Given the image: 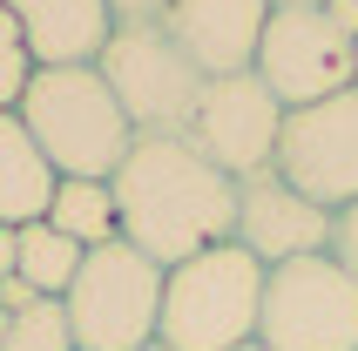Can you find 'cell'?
I'll list each match as a JSON object with an SVG mask.
<instances>
[{
    "instance_id": "obj_1",
    "label": "cell",
    "mask_w": 358,
    "mask_h": 351,
    "mask_svg": "<svg viewBox=\"0 0 358 351\" xmlns=\"http://www.w3.org/2000/svg\"><path fill=\"white\" fill-rule=\"evenodd\" d=\"M108 182H115L122 243H136L162 271L217 243H237V176L203 162L182 136H136Z\"/></svg>"
},
{
    "instance_id": "obj_2",
    "label": "cell",
    "mask_w": 358,
    "mask_h": 351,
    "mask_svg": "<svg viewBox=\"0 0 358 351\" xmlns=\"http://www.w3.org/2000/svg\"><path fill=\"white\" fill-rule=\"evenodd\" d=\"M14 115L27 122V136L55 162V176L108 182L122 169V156L136 149V122L122 115V101L101 81V68H34L14 101Z\"/></svg>"
},
{
    "instance_id": "obj_3",
    "label": "cell",
    "mask_w": 358,
    "mask_h": 351,
    "mask_svg": "<svg viewBox=\"0 0 358 351\" xmlns=\"http://www.w3.org/2000/svg\"><path fill=\"white\" fill-rule=\"evenodd\" d=\"M264 264L243 243H217V250L189 257L162 277V345L169 351H243L257 345L264 317Z\"/></svg>"
},
{
    "instance_id": "obj_4",
    "label": "cell",
    "mask_w": 358,
    "mask_h": 351,
    "mask_svg": "<svg viewBox=\"0 0 358 351\" xmlns=\"http://www.w3.org/2000/svg\"><path fill=\"white\" fill-rule=\"evenodd\" d=\"M162 264L136 250V243H101V250L81 257L75 284L61 297L68 311V331L75 351H142L162 331Z\"/></svg>"
},
{
    "instance_id": "obj_5",
    "label": "cell",
    "mask_w": 358,
    "mask_h": 351,
    "mask_svg": "<svg viewBox=\"0 0 358 351\" xmlns=\"http://www.w3.org/2000/svg\"><path fill=\"white\" fill-rule=\"evenodd\" d=\"M264 351H358V277L338 257H298L264 277Z\"/></svg>"
},
{
    "instance_id": "obj_6",
    "label": "cell",
    "mask_w": 358,
    "mask_h": 351,
    "mask_svg": "<svg viewBox=\"0 0 358 351\" xmlns=\"http://www.w3.org/2000/svg\"><path fill=\"white\" fill-rule=\"evenodd\" d=\"M101 81L115 88L122 115L136 122V136H182L203 101V68L176 48L169 27H115V41L101 48Z\"/></svg>"
},
{
    "instance_id": "obj_7",
    "label": "cell",
    "mask_w": 358,
    "mask_h": 351,
    "mask_svg": "<svg viewBox=\"0 0 358 351\" xmlns=\"http://www.w3.org/2000/svg\"><path fill=\"white\" fill-rule=\"evenodd\" d=\"M257 75L291 115V108H311V101H331L345 88H358V41L324 7H284L264 27Z\"/></svg>"
},
{
    "instance_id": "obj_8",
    "label": "cell",
    "mask_w": 358,
    "mask_h": 351,
    "mask_svg": "<svg viewBox=\"0 0 358 351\" xmlns=\"http://www.w3.org/2000/svg\"><path fill=\"white\" fill-rule=\"evenodd\" d=\"M278 136H284V101L264 88V75H210L203 81V101L182 142L196 149L203 162H217L223 176H257L278 162Z\"/></svg>"
},
{
    "instance_id": "obj_9",
    "label": "cell",
    "mask_w": 358,
    "mask_h": 351,
    "mask_svg": "<svg viewBox=\"0 0 358 351\" xmlns=\"http://www.w3.org/2000/svg\"><path fill=\"white\" fill-rule=\"evenodd\" d=\"M278 176L298 196H311L318 210H331V216L345 203H358V88L284 115Z\"/></svg>"
},
{
    "instance_id": "obj_10",
    "label": "cell",
    "mask_w": 358,
    "mask_h": 351,
    "mask_svg": "<svg viewBox=\"0 0 358 351\" xmlns=\"http://www.w3.org/2000/svg\"><path fill=\"white\" fill-rule=\"evenodd\" d=\"M237 243L257 257L264 271L298 264V257L331 250V210H318L311 196H298L278 176V162L237 182Z\"/></svg>"
},
{
    "instance_id": "obj_11",
    "label": "cell",
    "mask_w": 358,
    "mask_h": 351,
    "mask_svg": "<svg viewBox=\"0 0 358 351\" xmlns=\"http://www.w3.org/2000/svg\"><path fill=\"white\" fill-rule=\"evenodd\" d=\"M162 27L203 75H250L271 27V0H169Z\"/></svg>"
},
{
    "instance_id": "obj_12",
    "label": "cell",
    "mask_w": 358,
    "mask_h": 351,
    "mask_svg": "<svg viewBox=\"0 0 358 351\" xmlns=\"http://www.w3.org/2000/svg\"><path fill=\"white\" fill-rule=\"evenodd\" d=\"M27 34L34 68H95L101 48L115 41L108 0H0Z\"/></svg>"
},
{
    "instance_id": "obj_13",
    "label": "cell",
    "mask_w": 358,
    "mask_h": 351,
    "mask_svg": "<svg viewBox=\"0 0 358 351\" xmlns=\"http://www.w3.org/2000/svg\"><path fill=\"white\" fill-rule=\"evenodd\" d=\"M55 162L41 156V142L27 136V122L14 108H0V230H27L55 203Z\"/></svg>"
},
{
    "instance_id": "obj_14",
    "label": "cell",
    "mask_w": 358,
    "mask_h": 351,
    "mask_svg": "<svg viewBox=\"0 0 358 351\" xmlns=\"http://www.w3.org/2000/svg\"><path fill=\"white\" fill-rule=\"evenodd\" d=\"M41 223H55L68 243L81 250H101L122 236V216H115V182H88V176H61L55 182V203Z\"/></svg>"
},
{
    "instance_id": "obj_15",
    "label": "cell",
    "mask_w": 358,
    "mask_h": 351,
    "mask_svg": "<svg viewBox=\"0 0 358 351\" xmlns=\"http://www.w3.org/2000/svg\"><path fill=\"white\" fill-rule=\"evenodd\" d=\"M20 236V284L34 297H68V284H75V271H81V243H68V236L55 230V223H27V230H14Z\"/></svg>"
},
{
    "instance_id": "obj_16",
    "label": "cell",
    "mask_w": 358,
    "mask_h": 351,
    "mask_svg": "<svg viewBox=\"0 0 358 351\" xmlns=\"http://www.w3.org/2000/svg\"><path fill=\"white\" fill-rule=\"evenodd\" d=\"M0 351H75V331H68L61 297H34L27 311H14L7 331H0Z\"/></svg>"
},
{
    "instance_id": "obj_17",
    "label": "cell",
    "mask_w": 358,
    "mask_h": 351,
    "mask_svg": "<svg viewBox=\"0 0 358 351\" xmlns=\"http://www.w3.org/2000/svg\"><path fill=\"white\" fill-rule=\"evenodd\" d=\"M34 75V55H27V34H20V20L0 7V108H14L20 88Z\"/></svg>"
},
{
    "instance_id": "obj_18",
    "label": "cell",
    "mask_w": 358,
    "mask_h": 351,
    "mask_svg": "<svg viewBox=\"0 0 358 351\" xmlns=\"http://www.w3.org/2000/svg\"><path fill=\"white\" fill-rule=\"evenodd\" d=\"M331 257L358 277V203H345V210L331 216Z\"/></svg>"
},
{
    "instance_id": "obj_19",
    "label": "cell",
    "mask_w": 358,
    "mask_h": 351,
    "mask_svg": "<svg viewBox=\"0 0 358 351\" xmlns=\"http://www.w3.org/2000/svg\"><path fill=\"white\" fill-rule=\"evenodd\" d=\"M115 27H162L169 20V0H108Z\"/></svg>"
},
{
    "instance_id": "obj_20",
    "label": "cell",
    "mask_w": 358,
    "mask_h": 351,
    "mask_svg": "<svg viewBox=\"0 0 358 351\" xmlns=\"http://www.w3.org/2000/svg\"><path fill=\"white\" fill-rule=\"evenodd\" d=\"M27 304H34V291H27L20 277H0V311L14 317V311H27Z\"/></svg>"
},
{
    "instance_id": "obj_21",
    "label": "cell",
    "mask_w": 358,
    "mask_h": 351,
    "mask_svg": "<svg viewBox=\"0 0 358 351\" xmlns=\"http://www.w3.org/2000/svg\"><path fill=\"white\" fill-rule=\"evenodd\" d=\"M324 14H331V20L345 27V34L358 41V0H324Z\"/></svg>"
},
{
    "instance_id": "obj_22",
    "label": "cell",
    "mask_w": 358,
    "mask_h": 351,
    "mask_svg": "<svg viewBox=\"0 0 358 351\" xmlns=\"http://www.w3.org/2000/svg\"><path fill=\"white\" fill-rule=\"evenodd\" d=\"M14 271H20V236L0 230V277H14Z\"/></svg>"
},
{
    "instance_id": "obj_23",
    "label": "cell",
    "mask_w": 358,
    "mask_h": 351,
    "mask_svg": "<svg viewBox=\"0 0 358 351\" xmlns=\"http://www.w3.org/2000/svg\"><path fill=\"white\" fill-rule=\"evenodd\" d=\"M284 7H324V0H271V14H284Z\"/></svg>"
},
{
    "instance_id": "obj_24",
    "label": "cell",
    "mask_w": 358,
    "mask_h": 351,
    "mask_svg": "<svg viewBox=\"0 0 358 351\" xmlns=\"http://www.w3.org/2000/svg\"><path fill=\"white\" fill-rule=\"evenodd\" d=\"M142 351H169V345H162V338H149V345H142Z\"/></svg>"
},
{
    "instance_id": "obj_25",
    "label": "cell",
    "mask_w": 358,
    "mask_h": 351,
    "mask_svg": "<svg viewBox=\"0 0 358 351\" xmlns=\"http://www.w3.org/2000/svg\"><path fill=\"white\" fill-rule=\"evenodd\" d=\"M0 331H7V311H0Z\"/></svg>"
},
{
    "instance_id": "obj_26",
    "label": "cell",
    "mask_w": 358,
    "mask_h": 351,
    "mask_svg": "<svg viewBox=\"0 0 358 351\" xmlns=\"http://www.w3.org/2000/svg\"><path fill=\"white\" fill-rule=\"evenodd\" d=\"M243 351H264V345H243Z\"/></svg>"
}]
</instances>
